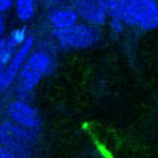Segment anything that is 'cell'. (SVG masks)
<instances>
[{
	"instance_id": "6da1fadb",
	"label": "cell",
	"mask_w": 158,
	"mask_h": 158,
	"mask_svg": "<svg viewBox=\"0 0 158 158\" xmlns=\"http://www.w3.org/2000/svg\"><path fill=\"white\" fill-rule=\"evenodd\" d=\"M107 17L139 27L158 29V2L155 0H104Z\"/></svg>"
},
{
	"instance_id": "7a4b0ae2",
	"label": "cell",
	"mask_w": 158,
	"mask_h": 158,
	"mask_svg": "<svg viewBox=\"0 0 158 158\" xmlns=\"http://www.w3.org/2000/svg\"><path fill=\"white\" fill-rule=\"evenodd\" d=\"M53 60L43 49L32 51L24 66L21 68L17 75V92L19 94H31L38 87V83L43 80V77L51 73Z\"/></svg>"
},
{
	"instance_id": "3957f363",
	"label": "cell",
	"mask_w": 158,
	"mask_h": 158,
	"mask_svg": "<svg viewBox=\"0 0 158 158\" xmlns=\"http://www.w3.org/2000/svg\"><path fill=\"white\" fill-rule=\"evenodd\" d=\"M34 139L36 138L31 133V129H26L12 121H4L0 124V144L17 155L26 156Z\"/></svg>"
},
{
	"instance_id": "277c9868",
	"label": "cell",
	"mask_w": 158,
	"mask_h": 158,
	"mask_svg": "<svg viewBox=\"0 0 158 158\" xmlns=\"http://www.w3.org/2000/svg\"><path fill=\"white\" fill-rule=\"evenodd\" d=\"M55 38L63 48L68 49H85L99 41V34L95 32V29L85 24H77L68 29L55 31Z\"/></svg>"
},
{
	"instance_id": "5b68a950",
	"label": "cell",
	"mask_w": 158,
	"mask_h": 158,
	"mask_svg": "<svg viewBox=\"0 0 158 158\" xmlns=\"http://www.w3.org/2000/svg\"><path fill=\"white\" fill-rule=\"evenodd\" d=\"M7 114L12 123L19 124L26 129L36 131L41 126V116H39L38 109L24 100H12L7 107Z\"/></svg>"
},
{
	"instance_id": "8992f818",
	"label": "cell",
	"mask_w": 158,
	"mask_h": 158,
	"mask_svg": "<svg viewBox=\"0 0 158 158\" xmlns=\"http://www.w3.org/2000/svg\"><path fill=\"white\" fill-rule=\"evenodd\" d=\"M77 14L94 26H102L107 19L104 0H75Z\"/></svg>"
},
{
	"instance_id": "52a82bcc",
	"label": "cell",
	"mask_w": 158,
	"mask_h": 158,
	"mask_svg": "<svg viewBox=\"0 0 158 158\" xmlns=\"http://www.w3.org/2000/svg\"><path fill=\"white\" fill-rule=\"evenodd\" d=\"M49 24L55 27V31H61V29H68L77 26V21H78V14L73 9H56L49 14Z\"/></svg>"
},
{
	"instance_id": "ba28073f",
	"label": "cell",
	"mask_w": 158,
	"mask_h": 158,
	"mask_svg": "<svg viewBox=\"0 0 158 158\" xmlns=\"http://www.w3.org/2000/svg\"><path fill=\"white\" fill-rule=\"evenodd\" d=\"M15 51H17V48L12 44V41L9 38H2V39H0V72L5 70L9 65H10V61H12V58H14Z\"/></svg>"
},
{
	"instance_id": "9c48e42d",
	"label": "cell",
	"mask_w": 158,
	"mask_h": 158,
	"mask_svg": "<svg viewBox=\"0 0 158 158\" xmlns=\"http://www.w3.org/2000/svg\"><path fill=\"white\" fill-rule=\"evenodd\" d=\"M36 12V0H15V14L19 21L29 22L34 17Z\"/></svg>"
},
{
	"instance_id": "30bf717a",
	"label": "cell",
	"mask_w": 158,
	"mask_h": 158,
	"mask_svg": "<svg viewBox=\"0 0 158 158\" xmlns=\"http://www.w3.org/2000/svg\"><path fill=\"white\" fill-rule=\"evenodd\" d=\"M27 31H26V27H17L14 29V31L10 32V36H9V39L12 41V44L15 46V48H21L22 44H24L26 41H27Z\"/></svg>"
},
{
	"instance_id": "8fae6325",
	"label": "cell",
	"mask_w": 158,
	"mask_h": 158,
	"mask_svg": "<svg viewBox=\"0 0 158 158\" xmlns=\"http://www.w3.org/2000/svg\"><path fill=\"white\" fill-rule=\"evenodd\" d=\"M14 80L15 78L10 75V72H9L7 68L0 72V95H2L5 90H9V87L12 85V82H14Z\"/></svg>"
},
{
	"instance_id": "7c38bea8",
	"label": "cell",
	"mask_w": 158,
	"mask_h": 158,
	"mask_svg": "<svg viewBox=\"0 0 158 158\" xmlns=\"http://www.w3.org/2000/svg\"><path fill=\"white\" fill-rule=\"evenodd\" d=\"M0 158H26V156H22V155L14 153V151L7 150L5 146H2V144H0Z\"/></svg>"
},
{
	"instance_id": "4fadbf2b",
	"label": "cell",
	"mask_w": 158,
	"mask_h": 158,
	"mask_svg": "<svg viewBox=\"0 0 158 158\" xmlns=\"http://www.w3.org/2000/svg\"><path fill=\"white\" fill-rule=\"evenodd\" d=\"M110 29H112L114 32H123V27H124V22L117 21V19H110Z\"/></svg>"
},
{
	"instance_id": "5bb4252c",
	"label": "cell",
	"mask_w": 158,
	"mask_h": 158,
	"mask_svg": "<svg viewBox=\"0 0 158 158\" xmlns=\"http://www.w3.org/2000/svg\"><path fill=\"white\" fill-rule=\"evenodd\" d=\"M12 5H14V0H0V14L7 12Z\"/></svg>"
},
{
	"instance_id": "9a60e30c",
	"label": "cell",
	"mask_w": 158,
	"mask_h": 158,
	"mask_svg": "<svg viewBox=\"0 0 158 158\" xmlns=\"http://www.w3.org/2000/svg\"><path fill=\"white\" fill-rule=\"evenodd\" d=\"M5 29H7V26H5V21H4V17H0V39L5 36Z\"/></svg>"
},
{
	"instance_id": "2e32d148",
	"label": "cell",
	"mask_w": 158,
	"mask_h": 158,
	"mask_svg": "<svg viewBox=\"0 0 158 158\" xmlns=\"http://www.w3.org/2000/svg\"><path fill=\"white\" fill-rule=\"evenodd\" d=\"M46 2H49V4H56V2H61V0H46Z\"/></svg>"
}]
</instances>
